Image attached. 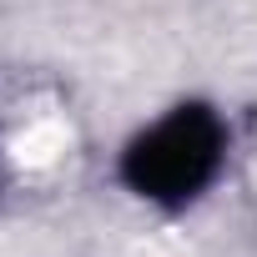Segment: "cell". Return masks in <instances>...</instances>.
I'll use <instances>...</instances> for the list:
<instances>
[{"label": "cell", "mask_w": 257, "mask_h": 257, "mask_svg": "<svg viewBox=\"0 0 257 257\" xmlns=\"http://www.w3.org/2000/svg\"><path fill=\"white\" fill-rule=\"evenodd\" d=\"M212 167V126L197 116H177L137 152V172L152 192L177 197L187 187H197V177Z\"/></svg>", "instance_id": "obj_1"}]
</instances>
